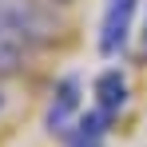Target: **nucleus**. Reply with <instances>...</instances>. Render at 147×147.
Wrapping results in <instances>:
<instances>
[{"instance_id":"5","label":"nucleus","mask_w":147,"mask_h":147,"mask_svg":"<svg viewBox=\"0 0 147 147\" xmlns=\"http://www.w3.org/2000/svg\"><path fill=\"white\" fill-rule=\"evenodd\" d=\"M28 56H32V52H28L24 44H16L12 36H4V32H0V80L20 76V72L28 68Z\"/></svg>"},{"instance_id":"8","label":"nucleus","mask_w":147,"mask_h":147,"mask_svg":"<svg viewBox=\"0 0 147 147\" xmlns=\"http://www.w3.org/2000/svg\"><path fill=\"white\" fill-rule=\"evenodd\" d=\"M0 111H4V92H0Z\"/></svg>"},{"instance_id":"7","label":"nucleus","mask_w":147,"mask_h":147,"mask_svg":"<svg viewBox=\"0 0 147 147\" xmlns=\"http://www.w3.org/2000/svg\"><path fill=\"white\" fill-rule=\"evenodd\" d=\"M52 4H56V8H64V4H72V0H52Z\"/></svg>"},{"instance_id":"6","label":"nucleus","mask_w":147,"mask_h":147,"mask_svg":"<svg viewBox=\"0 0 147 147\" xmlns=\"http://www.w3.org/2000/svg\"><path fill=\"white\" fill-rule=\"evenodd\" d=\"M139 52H143V60H147V8H143V24H139Z\"/></svg>"},{"instance_id":"2","label":"nucleus","mask_w":147,"mask_h":147,"mask_svg":"<svg viewBox=\"0 0 147 147\" xmlns=\"http://www.w3.org/2000/svg\"><path fill=\"white\" fill-rule=\"evenodd\" d=\"M139 8L143 0H103L99 8V28H96V52L103 60H119L127 44L135 40L139 32Z\"/></svg>"},{"instance_id":"4","label":"nucleus","mask_w":147,"mask_h":147,"mask_svg":"<svg viewBox=\"0 0 147 147\" xmlns=\"http://www.w3.org/2000/svg\"><path fill=\"white\" fill-rule=\"evenodd\" d=\"M131 103V84H127V72L123 68H103V72H96V80H92V107H96L103 119H119L123 107Z\"/></svg>"},{"instance_id":"1","label":"nucleus","mask_w":147,"mask_h":147,"mask_svg":"<svg viewBox=\"0 0 147 147\" xmlns=\"http://www.w3.org/2000/svg\"><path fill=\"white\" fill-rule=\"evenodd\" d=\"M60 12L52 0H0V32L28 52H44L60 40Z\"/></svg>"},{"instance_id":"3","label":"nucleus","mask_w":147,"mask_h":147,"mask_svg":"<svg viewBox=\"0 0 147 147\" xmlns=\"http://www.w3.org/2000/svg\"><path fill=\"white\" fill-rule=\"evenodd\" d=\"M84 111H88V107H84V80H80L76 72L60 76V80L52 84L48 107H44V127H48V135L64 139V135L76 127V119H80Z\"/></svg>"}]
</instances>
